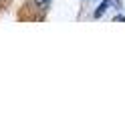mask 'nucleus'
Wrapping results in <instances>:
<instances>
[{"label":"nucleus","instance_id":"nucleus-1","mask_svg":"<svg viewBox=\"0 0 125 121\" xmlns=\"http://www.w3.org/2000/svg\"><path fill=\"white\" fill-rule=\"evenodd\" d=\"M113 2H111V0H103V2H101L99 6H97V10L95 12H93V18H101V16H103L105 12H107V8L109 6H111Z\"/></svg>","mask_w":125,"mask_h":121},{"label":"nucleus","instance_id":"nucleus-2","mask_svg":"<svg viewBox=\"0 0 125 121\" xmlns=\"http://www.w3.org/2000/svg\"><path fill=\"white\" fill-rule=\"evenodd\" d=\"M32 2H34L36 8H46V6L51 4V0H32Z\"/></svg>","mask_w":125,"mask_h":121},{"label":"nucleus","instance_id":"nucleus-3","mask_svg":"<svg viewBox=\"0 0 125 121\" xmlns=\"http://www.w3.org/2000/svg\"><path fill=\"white\" fill-rule=\"evenodd\" d=\"M113 20H115V22H125V16H123V14H117Z\"/></svg>","mask_w":125,"mask_h":121}]
</instances>
